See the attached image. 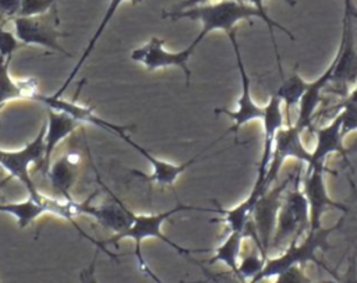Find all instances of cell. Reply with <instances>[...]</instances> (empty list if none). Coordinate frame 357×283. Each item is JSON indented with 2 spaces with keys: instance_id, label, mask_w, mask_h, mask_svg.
<instances>
[{
  "instance_id": "cell-1",
  "label": "cell",
  "mask_w": 357,
  "mask_h": 283,
  "mask_svg": "<svg viewBox=\"0 0 357 283\" xmlns=\"http://www.w3.org/2000/svg\"><path fill=\"white\" fill-rule=\"evenodd\" d=\"M252 17H257L262 20L269 31L271 40L273 43V49L276 53V60L279 66V71H282V64H280V56L276 47L275 42V35H273V28H278L279 31L284 32L290 39L294 40L293 33L279 22H275L266 13H262L257 10L254 6H250L244 1H237V0H219L218 3L212 4H198L192 6L188 8L183 10H174V11H166L163 13V18H170V20H180V18H190L199 21L202 28L201 32L197 35V38L192 40L194 45H199L204 38L211 33L212 31H223L227 35L234 31V26L244 20H251Z\"/></svg>"
},
{
  "instance_id": "cell-2",
  "label": "cell",
  "mask_w": 357,
  "mask_h": 283,
  "mask_svg": "<svg viewBox=\"0 0 357 283\" xmlns=\"http://www.w3.org/2000/svg\"><path fill=\"white\" fill-rule=\"evenodd\" d=\"M190 211H201V212H216V208H201V206H194V205H183V204H178L176 205L174 208L172 209H167V211H163V212H158V213H135L134 212V216H132V220H131V224L130 227L120 233V234H113L110 238L102 241V245L105 248H107V245L110 244H117L119 241L121 240H126V238H130L134 241L135 244V258L138 261V266L139 269L146 273L148 276H151L156 283H159L160 280L156 277V275L148 268L144 257H142V252H141V244L144 240H148V238H158L160 241H163L165 244H167L169 247H172L173 250H176L180 255H184L187 258H190V255L194 252L192 250H188L185 247H181L178 244H176L174 241H172L169 237H166L162 231V226L163 223L173 215L178 213V212H190Z\"/></svg>"
},
{
  "instance_id": "cell-3",
  "label": "cell",
  "mask_w": 357,
  "mask_h": 283,
  "mask_svg": "<svg viewBox=\"0 0 357 283\" xmlns=\"http://www.w3.org/2000/svg\"><path fill=\"white\" fill-rule=\"evenodd\" d=\"M343 223V217L339 219L333 226L329 227H319L315 230H308V233L298 241L290 243L279 255L268 257L264 268L261 272L248 283H259L273 276L279 275L280 272L300 265L304 266L307 262H315L317 265L324 266V263L315 257L317 251H328L331 250L329 236L337 230Z\"/></svg>"
},
{
  "instance_id": "cell-4",
  "label": "cell",
  "mask_w": 357,
  "mask_h": 283,
  "mask_svg": "<svg viewBox=\"0 0 357 283\" xmlns=\"http://www.w3.org/2000/svg\"><path fill=\"white\" fill-rule=\"evenodd\" d=\"M310 230V213L307 199L300 183L286 188L276 219V227L269 250H282L293 241L301 240Z\"/></svg>"
},
{
  "instance_id": "cell-5",
  "label": "cell",
  "mask_w": 357,
  "mask_h": 283,
  "mask_svg": "<svg viewBox=\"0 0 357 283\" xmlns=\"http://www.w3.org/2000/svg\"><path fill=\"white\" fill-rule=\"evenodd\" d=\"M291 178L289 177L276 187L266 190L255 202L251 219L247 224V237H251L259 252L268 258V250L276 227L278 212Z\"/></svg>"
},
{
  "instance_id": "cell-6",
  "label": "cell",
  "mask_w": 357,
  "mask_h": 283,
  "mask_svg": "<svg viewBox=\"0 0 357 283\" xmlns=\"http://www.w3.org/2000/svg\"><path fill=\"white\" fill-rule=\"evenodd\" d=\"M45 130L43 123L33 139L26 142L24 148L15 151L0 149V167H3L11 178L20 180L28 191L29 197H39L40 191L36 188L31 177V165H36L40 170L45 155Z\"/></svg>"
},
{
  "instance_id": "cell-7",
  "label": "cell",
  "mask_w": 357,
  "mask_h": 283,
  "mask_svg": "<svg viewBox=\"0 0 357 283\" xmlns=\"http://www.w3.org/2000/svg\"><path fill=\"white\" fill-rule=\"evenodd\" d=\"M351 0H344L342 39L336 56L332 61L333 71L329 82L336 86V93L340 98H344L347 92L357 84V47L351 28Z\"/></svg>"
},
{
  "instance_id": "cell-8",
  "label": "cell",
  "mask_w": 357,
  "mask_h": 283,
  "mask_svg": "<svg viewBox=\"0 0 357 283\" xmlns=\"http://www.w3.org/2000/svg\"><path fill=\"white\" fill-rule=\"evenodd\" d=\"M50 11L39 15L14 17V33L22 45H35L56 53L70 56V53L59 42L60 38H64L67 35L57 29L56 14Z\"/></svg>"
},
{
  "instance_id": "cell-9",
  "label": "cell",
  "mask_w": 357,
  "mask_h": 283,
  "mask_svg": "<svg viewBox=\"0 0 357 283\" xmlns=\"http://www.w3.org/2000/svg\"><path fill=\"white\" fill-rule=\"evenodd\" d=\"M301 132L303 131L297 128L294 124L286 125L276 132L265 178L258 190H251L252 192H255L257 195H262L266 190H269L272 183L278 178L283 163L289 158H293L304 165L310 162L311 152H308L307 148L304 146L301 139Z\"/></svg>"
},
{
  "instance_id": "cell-10",
  "label": "cell",
  "mask_w": 357,
  "mask_h": 283,
  "mask_svg": "<svg viewBox=\"0 0 357 283\" xmlns=\"http://www.w3.org/2000/svg\"><path fill=\"white\" fill-rule=\"evenodd\" d=\"M165 40L159 39L158 36H152L146 43L139 47H135L130 57L131 60L142 64L146 70L153 71L158 68H167V67H178L183 70L185 75L187 85L190 84L191 71L188 68V60L192 56L197 45L192 42L180 52H169L165 49Z\"/></svg>"
},
{
  "instance_id": "cell-11",
  "label": "cell",
  "mask_w": 357,
  "mask_h": 283,
  "mask_svg": "<svg viewBox=\"0 0 357 283\" xmlns=\"http://www.w3.org/2000/svg\"><path fill=\"white\" fill-rule=\"evenodd\" d=\"M300 188L308 204L310 230H315L322 226L321 219L326 208H336L344 213L349 211L344 204L336 202L329 197L325 184V165L307 166Z\"/></svg>"
},
{
  "instance_id": "cell-12",
  "label": "cell",
  "mask_w": 357,
  "mask_h": 283,
  "mask_svg": "<svg viewBox=\"0 0 357 283\" xmlns=\"http://www.w3.org/2000/svg\"><path fill=\"white\" fill-rule=\"evenodd\" d=\"M227 36H229V40L233 46L234 56H236V63H237L240 81H241V95L237 99V109L236 110H227V109H222V107L218 109L216 107L215 113L216 114H226L227 117H230L233 120V125L229 128V131H237L240 127L245 125L247 123H250L252 120H262L264 116H265V106L257 105L255 100L251 96V79L247 74L243 57L240 54V47H238L237 38H236V31L230 32Z\"/></svg>"
},
{
  "instance_id": "cell-13",
  "label": "cell",
  "mask_w": 357,
  "mask_h": 283,
  "mask_svg": "<svg viewBox=\"0 0 357 283\" xmlns=\"http://www.w3.org/2000/svg\"><path fill=\"white\" fill-rule=\"evenodd\" d=\"M121 139H123L124 142H127L131 148H134L141 156H144V158L146 159V162H148V163L151 165V167H152V173H151V174H144V173H141V171H138V170H131V173L135 174V176H138V177H141L142 180H145V181H148V183H155V184H159V185H173V184L177 181V178H178L190 166H192L194 163H197V162L202 158V155L216 142V141H213L206 149L201 151L198 155L192 156V158L188 159L187 162L180 163V165H174V163H170V162H166V160H162V159L153 156L148 149H145L144 146H141L139 144H137L128 134L123 135ZM219 139H220V138H219ZM219 139H218V141H219Z\"/></svg>"
},
{
  "instance_id": "cell-14",
  "label": "cell",
  "mask_w": 357,
  "mask_h": 283,
  "mask_svg": "<svg viewBox=\"0 0 357 283\" xmlns=\"http://www.w3.org/2000/svg\"><path fill=\"white\" fill-rule=\"evenodd\" d=\"M36 102L45 105L49 109L64 112V113L70 114L71 117H74L75 120H78L81 124H92V125H96L99 128H103V130L117 135L119 138L128 134V131L134 128V125H120V124L110 123V121L99 117L92 107L79 105L78 102H75V99H67L66 100L61 96L56 98L53 95L39 93L38 98H36Z\"/></svg>"
},
{
  "instance_id": "cell-15",
  "label": "cell",
  "mask_w": 357,
  "mask_h": 283,
  "mask_svg": "<svg viewBox=\"0 0 357 283\" xmlns=\"http://www.w3.org/2000/svg\"><path fill=\"white\" fill-rule=\"evenodd\" d=\"M262 125H264V144H262V153H261V162L258 165L257 170V180L254 183L252 190H258L259 185L262 184L268 165L271 160L272 149H273V142L276 132L286 127L284 121V114L282 110V100L276 96V93H272L269 96L268 103L265 105V116L262 118Z\"/></svg>"
},
{
  "instance_id": "cell-16",
  "label": "cell",
  "mask_w": 357,
  "mask_h": 283,
  "mask_svg": "<svg viewBox=\"0 0 357 283\" xmlns=\"http://www.w3.org/2000/svg\"><path fill=\"white\" fill-rule=\"evenodd\" d=\"M47 109V121H46V130H45V155H43V163L40 167V171L46 176L49 166L52 163V156L56 152L57 146L68 138L79 125L81 123L71 117L70 114Z\"/></svg>"
},
{
  "instance_id": "cell-17",
  "label": "cell",
  "mask_w": 357,
  "mask_h": 283,
  "mask_svg": "<svg viewBox=\"0 0 357 283\" xmlns=\"http://www.w3.org/2000/svg\"><path fill=\"white\" fill-rule=\"evenodd\" d=\"M315 137V146L311 151V159L305 166L325 165L326 158L332 153H339L343 159L347 158V151L343 145L344 137L342 134V120L339 113L331 123L321 128H317Z\"/></svg>"
},
{
  "instance_id": "cell-18",
  "label": "cell",
  "mask_w": 357,
  "mask_h": 283,
  "mask_svg": "<svg viewBox=\"0 0 357 283\" xmlns=\"http://www.w3.org/2000/svg\"><path fill=\"white\" fill-rule=\"evenodd\" d=\"M81 166V155L78 152H67L50 163L46 173L52 188L63 199H74L71 188L74 187Z\"/></svg>"
},
{
  "instance_id": "cell-19",
  "label": "cell",
  "mask_w": 357,
  "mask_h": 283,
  "mask_svg": "<svg viewBox=\"0 0 357 283\" xmlns=\"http://www.w3.org/2000/svg\"><path fill=\"white\" fill-rule=\"evenodd\" d=\"M105 190L110 195V201L95 205V213L92 219H95L102 227L113 231V234H120L130 227L134 212L127 208L123 201L117 198L107 187H105Z\"/></svg>"
},
{
  "instance_id": "cell-20",
  "label": "cell",
  "mask_w": 357,
  "mask_h": 283,
  "mask_svg": "<svg viewBox=\"0 0 357 283\" xmlns=\"http://www.w3.org/2000/svg\"><path fill=\"white\" fill-rule=\"evenodd\" d=\"M11 59L0 56V107L13 100H35L40 93L36 79L17 81L10 74Z\"/></svg>"
},
{
  "instance_id": "cell-21",
  "label": "cell",
  "mask_w": 357,
  "mask_h": 283,
  "mask_svg": "<svg viewBox=\"0 0 357 283\" xmlns=\"http://www.w3.org/2000/svg\"><path fill=\"white\" fill-rule=\"evenodd\" d=\"M332 71H333V63H331V66L315 81H311L308 84V88L298 103V114H297L296 123H293L301 131L310 127L314 118V114L322 100V91L331 82Z\"/></svg>"
},
{
  "instance_id": "cell-22",
  "label": "cell",
  "mask_w": 357,
  "mask_h": 283,
  "mask_svg": "<svg viewBox=\"0 0 357 283\" xmlns=\"http://www.w3.org/2000/svg\"><path fill=\"white\" fill-rule=\"evenodd\" d=\"M123 1H126V0H109V4H107V7H106V11H105V14H103V17H102V20H100V22H99L96 31L93 32V35H92V38L89 39L88 45L85 46V49H84L81 57H79L78 61L75 63L74 68L71 70V72L68 74V77L66 78V81L63 82V85L60 86V89L56 91V92L53 93V96L60 98V96L64 93V91H66L67 86L71 84V81L75 78V75L78 74V71L81 70V67L85 64V61L88 60V57H91V54H92V52H93V49H95V46H96V42L99 40V38H100L102 33L105 32L107 24L112 21L113 15L116 14L117 8L120 7V4H121ZM130 1H131V4H138L141 0H130Z\"/></svg>"
},
{
  "instance_id": "cell-23",
  "label": "cell",
  "mask_w": 357,
  "mask_h": 283,
  "mask_svg": "<svg viewBox=\"0 0 357 283\" xmlns=\"http://www.w3.org/2000/svg\"><path fill=\"white\" fill-rule=\"evenodd\" d=\"M310 81H305L297 71V68L293 70V72L282 79L278 91L275 92L276 96L282 100V105H284V121L286 125H291V109L298 106L304 92L308 88Z\"/></svg>"
},
{
  "instance_id": "cell-24",
  "label": "cell",
  "mask_w": 357,
  "mask_h": 283,
  "mask_svg": "<svg viewBox=\"0 0 357 283\" xmlns=\"http://www.w3.org/2000/svg\"><path fill=\"white\" fill-rule=\"evenodd\" d=\"M40 195L33 198L29 197L24 201H15V202H1L0 204V212L1 213H8L13 215L17 219L18 227L25 229L31 223H33L36 219H39L42 215H46L45 206L40 201Z\"/></svg>"
},
{
  "instance_id": "cell-25",
  "label": "cell",
  "mask_w": 357,
  "mask_h": 283,
  "mask_svg": "<svg viewBox=\"0 0 357 283\" xmlns=\"http://www.w3.org/2000/svg\"><path fill=\"white\" fill-rule=\"evenodd\" d=\"M244 238L245 236L243 231H229V236L225 238V241L216 247L215 255L209 259V262H223L237 276Z\"/></svg>"
},
{
  "instance_id": "cell-26",
  "label": "cell",
  "mask_w": 357,
  "mask_h": 283,
  "mask_svg": "<svg viewBox=\"0 0 357 283\" xmlns=\"http://www.w3.org/2000/svg\"><path fill=\"white\" fill-rule=\"evenodd\" d=\"M258 198H259V195H257L251 191V194L244 201H241L238 205H236L231 209L216 208V212L223 216L222 220L226 223L229 231H243L244 233V229L251 219V212H252V208Z\"/></svg>"
},
{
  "instance_id": "cell-27",
  "label": "cell",
  "mask_w": 357,
  "mask_h": 283,
  "mask_svg": "<svg viewBox=\"0 0 357 283\" xmlns=\"http://www.w3.org/2000/svg\"><path fill=\"white\" fill-rule=\"evenodd\" d=\"M266 261V257H264L258 250L241 257L238 261V268H237V277H240L244 282H251L264 268V263Z\"/></svg>"
},
{
  "instance_id": "cell-28",
  "label": "cell",
  "mask_w": 357,
  "mask_h": 283,
  "mask_svg": "<svg viewBox=\"0 0 357 283\" xmlns=\"http://www.w3.org/2000/svg\"><path fill=\"white\" fill-rule=\"evenodd\" d=\"M59 0H21V7L18 11L20 17L39 15L50 11ZM17 15V17H18Z\"/></svg>"
},
{
  "instance_id": "cell-29",
  "label": "cell",
  "mask_w": 357,
  "mask_h": 283,
  "mask_svg": "<svg viewBox=\"0 0 357 283\" xmlns=\"http://www.w3.org/2000/svg\"><path fill=\"white\" fill-rule=\"evenodd\" d=\"M273 280L269 283H311V279L307 276L305 270L303 266L300 265H294L283 272H280L279 275L272 277ZM262 283V282H259Z\"/></svg>"
},
{
  "instance_id": "cell-30",
  "label": "cell",
  "mask_w": 357,
  "mask_h": 283,
  "mask_svg": "<svg viewBox=\"0 0 357 283\" xmlns=\"http://www.w3.org/2000/svg\"><path fill=\"white\" fill-rule=\"evenodd\" d=\"M22 43L18 40L15 33L6 29L3 24H0V56L3 59H11L14 52L21 46Z\"/></svg>"
},
{
  "instance_id": "cell-31",
  "label": "cell",
  "mask_w": 357,
  "mask_h": 283,
  "mask_svg": "<svg viewBox=\"0 0 357 283\" xmlns=\"http://www.w3.org/2000/svg\"><path fill=\"white\" fill-rule=\"evenodd\" d=\"M322 268L331 273V276L336 280V283H357V259H356V255H351L349 258L347 268L342 275L336 273L335 270H329V268H326L325 265Z\"/></svg>"
},
{
  "instance_id": "cell-32",
  "label": "cell",
  "mask_w": 357,
  "mask_h": 283,
  "mask_svg": "<svg viewBox=\"0 0 357 283\" xmlns=\"http://www.w3.org/2000/svg\"><path fill=\"white\" fill-rule=\"evenodd\" d=\"M21 0H0V18L13 20L18 15Z\"/></svg>"
},
{
  "instance_id": "cell-33",
  "label": "cell",
  "mask_w": 357,
  "mask_h": 283,
  "mask_svg": "<svg viewBox=\"0 0 357 283\" xmlns=\"http://www.w3.org/2000/svg\"><path fill=\"white\" fill-rule=\"evenodd\" d=\"M99 248H96L91 262L88 266H85L81 272H79V282L81 283H99L98 279H96V275H95V268H96V259H98V255H99Z\"/></svg>"
},
{
  "instance_id": "cell-34",
  "label": "cell",
  "mask_w": 357,
  "mask_h": 283,
  "mask_svg": "<svg viewBox=\"0 0 357 283\" xmlns=\"http://www.w3.org/2000/svg\"><path fill=\"white\" fill-rule=\"evenodd\" d=\"M243 1L250 4V6H254L257 10L262 11V13H266L265 7H264V0H243ZM283 1H286L290 6H296V0H283Z\"/></svg>"
},
{
  "instance_id": "cell-35",
  "label": "cell",
  "mask_w": 357,
  "mask_h": 283,
  "mask_svg": "<svg viewBox=\"0 0 357 283\" xmlns=\"http://www.w3.org/2000/svg\"><path fill=\"white\" fill-rule=\"evenodd\" d=\"M208 1H209V0H183V1L178 4L177 10L188 8V7H192V6H198V4H205V3H208ZM237 1H243V0H237Z\"/></svg>"
},
{
  "instance_id": "cell-36",
  "label": "cell",
  "mask_w": 357,
  "mask_h": 283,
  "mask_svg": "<svg viewBox=\"0 0 357 283\" xmlns=\"http://www.w3.org/2000/svg\"><path fill=\"white\" fill-rule=\"evenodd\" d=\"M10 180H11V176H8V174H7L4 178H1V180H0V204L6 201V199H4V197H3V194H1V191H3V188L6 187V184H7Z\"/></svg>"
},
{
  "instance_id": "cell-37",
  "label": "cell",
  "mask_w": 357,
  "mask_h": 283,
  "mask_svg": "<svg viewBox=\"0 0 357 283\" xmlns=\"http://www.w3.org/2000/svg\"><path fill=\"white\" fill-rule=\"evenodd\" d=\"M319 283H336V280H335L333 277H331V279H325V280H321Z\"/></svg>"
},
{
  "instance_id": "cell-38",
  "label": "cell",
  "mask_w": 357,
  "mask_h": 283,
  "mask_svg": "<svg viewBox=\"0 0 357 283\" xmlns=\"http://www.w3.org/2000/svg\"><path fill=\"white\" fill-rule=\"evenodd\" d=\"M0 283H1V282H0Z\"/></svg>"
}]
</instances>
